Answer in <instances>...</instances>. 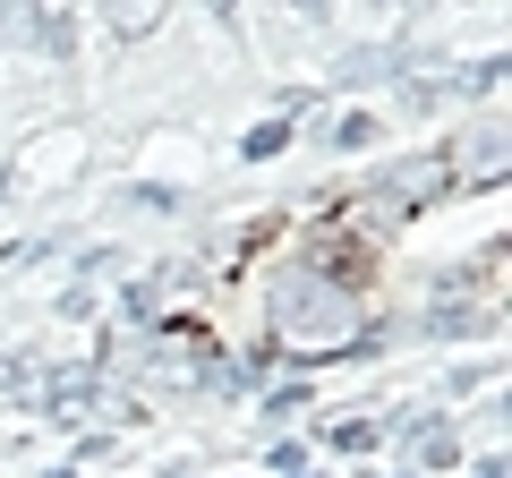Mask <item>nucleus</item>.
Instances as JSON below:
<instances>
[{
    "label": "nucleus",
    "mask_w": 512,
    "mask_h": 478,
    "mask_svg": "<svg viewBox=\"0 0 512 478\" xmlns=\"http://www.w3.org/2000/svg\"><path fill=\"white\" fill-rule=\"evenodd\" d=\"M478 478H504V461H487V470H478Z\"/></svg>",
    "instance_id": "f257e3e1"
}]
</instances>
